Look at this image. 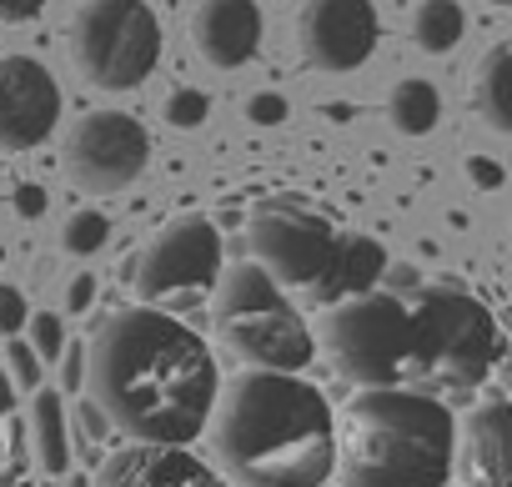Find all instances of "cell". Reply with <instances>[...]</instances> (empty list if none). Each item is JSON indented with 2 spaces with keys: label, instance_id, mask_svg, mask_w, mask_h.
<instances>
[{
  "label": "cell",
  "instance_id": "obj_12",
  "mask_svg": "<svg viewBox=\"0 0 512 487\" xmlns=\"http://www.w3.org/2000/svg\"><path fill=\"white\" fill-rule=\"evenodd\" d=\"M61 121V86L36 56H0V151H31Z\"/></svg>",
  "mask_w": 512,
  "mask_h": 487
},
{
  "label": "cell",
  "instance_id": "obj_28",
  "mask_svg": "<svg viewBox=\"0 0 512 487\" xmlns=\"http://www.w3.org/2000/svg\"><path fill=\"white\" fill-rule=\"evenodd\" d=\"M467 176H472L477 186H487V191H492V186H502V166H497V161H487V156H467Z\"/></svg>",
  "mask_w": 512,
  "mask_h": 487
},
{
  "label": "cell",
  "instance_id": "obj_20",
  "mask_svg": "<svg viewBox=\"0 0 512 487\" xmlns=\"http://www.w3.org/2000/svg\"><path fill=\"white\" fill-rule=\"evenodd\" d=\"M387 116H392V126H397L402 136H427V131L437 126V116H442V96H437L432 81L407 76V81L392 86V96H387Z\"/></svg>",
  "mask_w": 512,
  "mask_h": 487
},
{
  "label": "cell",
  "instance_id": "obj_19",
  "mask_svg": "<svg viewBox=\"0 0 512 487\" xmlns=\"http://www.w3.org/2000/svg\"><path fill=\"white\" fill-rule=\"evenodd\" d=\"M382 277H387V252L377 247L372 236H347L342 262H337V277H332V287L322 292V302H352V297H367V292H377Z\"/></svg>",
  "mask_w": 512,
  "mask_h": 487
},
{
  "label": "cell",
  "instance_id": "obj_31",
  "mask_svg": "<svg viewBox=\"0 0 512 487\" xmlns=\"http://www.w3.org/2000/svg\"><path fill=\"white\" fill-rule=\"evenodd\" d=\"M16 211H21V216H41V211H46V191L31 186V181L16 186Z\"/></svg>",
  "mask_w": 512,
  "mask_h": 487
},
{
  "label": "cell",
  "instance_id": "obj_10",
  "mask_svg": "<svg viewBox=\"0 0 512 487\" xmlns=\"http://www.w3.org/2000/svg\"><path fill=\"white\" fill-rule=\"evenodd\" d=\"M146 156H151V136L141 131L136 116L121 111H91L66 136V176L91 196L131 186L146 171Z\"/></svg>",
  "mask_w": 512,
  "mask_h": 487
},
{
  "label": "cell",
  "instance_id": "obj_2",
  "mask_svg": "<svg viewBox=\"0 0 512 487\" xmlns=\"http://www.w3.org/2000/svg\"><path fill=\"white\" fill-rule=\"evenodd\" d=\"M206 432L231 487H322L337 472V417L297 372H236Z\"/></svg>",
  "mask_w": 512,
  "mask_h": 487
},
{
  "label": "cell",
  "instance_id": "obj_17",
  "mask_svg": "<svg viewBox=\"0 0 512 487\" xmlns=\"http://www.w3.org/2000/svg\"><path fill=\"white\" fill-rule=\"evenodd\" d=\"M472 106L487 131L512 136V41H497L472 71Z\"/></svg>",
  "mask_w": 512,
  "mask_h": 487
},
{
  "label": "cell",
  "instance_id": "obj_21",
  "mask_svg": "<svg viewBox=\"0 0 512 487\" xmlns=\"http://www.w3.org/2000/svg\"><path fill=\"white\" fill-rule=\"evenodd\" d=\"M467 31V16L457 0H422L412 11V41L427 51V56H447Z\"/></svg>",
  "mask_w": 512,
  "mask_h": 487
},
{
  "label": "cell",
  "instance_id": "obj_24",
  "mask_svg": "<svg viewBox=\"0 0 512 487\" xmlns=\"http://www.w3.org/2000/svg\"><path fill=\"white\" fill-rule=\"evenodd\" d=\"M206 111H211V101L201 96V91H171V101H166V121L176 126V131H196L201 121H206Z\"/></svg>",
  "mask_w": 512,
  "mask_h": 487
},
{
  "label": "cell",
  "instance_id": "obj_23",
  "mask_svg": "<svg viewBox=\"0 0 512 487\" xmlns=\"http://www.w3.org/2000/svg\"><path fill=\"white\" fill-rule=\"evenodd\" d=\"M6 367H11V382L16 387H26V392H41V357H36V347L31 342H21V337H11L6 342Z\"/></svg>",
  "mask_w": 512,
  "mask_h": 487
},
{
  "label": "cell",
  "instance_id": "obj_32",
  "mask_svg": "<svg viewBox=\"0 0 512 487\" xmlns=\"http://www.w3.org/2000/svg\"><path fill=\"white\" fill-rule=\"evenodd\" d=\"M81 377H86V347L76 342V347L66 352V392H76V387H81Z\"/></svg>",
  "mask_w": 512,
  "mask_h": 487
},
{
  "label": "cell",
  "instance_id": "obj_27",
  "mask_svg": "<svg viewBox=\"0 0 512 487\" xmlns=\"http://www.w3.org/2000/svg\"><path fill=\"white\" fill-rule=\"evenodd\" d=\"M246 116H251L256 126H277V121H287V101H282L277 91H256V96L246 101Z\"/></svg>",
  "mask_w": 512,
  "mask_h": 487
},
{
  "label": "cell",
  "instance_id": "obj_1",
  "mask_svg": "<svg viewBox=\"0 0 512 487\" xmlns=\"http://www.w3.org/2000/svg\"><path fill=\"white\" fill-rule=\"evenodd\" d=\"M86 392L111 432L141 447H186L211 427L221 372L201 332L156 307H126L86 347Z\"/></svg>",
  "mask_w": 512,
  "mask_h": 487
},
{
  "label": "cell",
  "instance_id": "obj_26",
  "mask_svg": "<svg viewBox=\"0 0 512 487\" xmlns=\"http://www.w3.org/2000/svg\"><path fill=\"white\" fill-rule=\"evenodd\" d=\"M26 322H31V312H26V297H21L16 287H6V282H0V337H16Z\"/></svg>",
  "mask_w": 512,
  "mask_h": 487
},
{
  "label": "cell",
  "instance_id": "obj_6",
  "mask_svg": "<svg viewBox=\"0 0 512 487\" xmlns=\"http://www.w3.org/2000/svg\"><path fill=\"white\" fill-rule=\"evenodd\" d=\"M327 352L347 382L367 387H402L412 382L417 357V327L412 307L397 292H367L352 302H337L327 317Z\"/></svg>",
  "mask_w": 512,
  "mask_h": 487
},
{
  "label": "cell",
  "instance_id": "obj_8",
  "mask_svg": "<svg viewBox=\"0 0 512 487\" xmlns=\"http://www.w3.org/2000/svg\"><path fill=\"white\" fill-rule=\"evenodd\" d=\"M246 231H251L256 267H262L272 282L302 287V292H312L322 302V292L337 277L347 236L317 206H307L297 196H267L262 206L251 211V226Z\"/></svg>",
  "mask_w": 512,
  "mask_h": 487
},
{
  "label": "cell",
  "instance_id": "obj_11",
  "mask_svg": "<svg viewBox=\"0 0 512 487\" xmlns=\"http://www.w3.org/2000/svg\"><path fill=\"white\" fill-rule=\"evenodd\" d=\"M377 6L372 0H307L297 16L302 56L317 71H357L377 51Z\"/></svg>",
  "mask_w": 512,
  "mask_h": 487
},
{
  "label": "cell",
  "instance_id": "obj_33",
  "mask_svg": "<svg viewBox=\"0 0 512 487\" xmlns=\"http://www.w3.org/2000/svg\"><path fill=\"white\" fill-rule=\"evenodd\" d=\"M487 6H512V0H487Z\"/></svg>",
  "mask_w": 512,
  "mask_h": 487
},
{
  "label": "cell",
  "instance_id": "obj_15",
  "mask_svg": "<svg viewBox=\"0 0 512 487\" xmlns=\"http://www.w3.org/2000/svg\"><path fill=\"white\" fill-rule=\"evenodd\" d=\"M467 442V467L482 487H512V402L492 397L477 402L462 422Z\"/></svg>",
  "mask_w": 512,
  "mask_h": 487
},
{
  "label": "cell",
  "instance_id": "obj_22",
  "mask_svg": "<svg viewBox=\"0 0 512 487\" xmlns=\"http://www.w3.org/2000/svg\"><path fill=\"white\" fill-rule=\"evenodd\" d=\"M106 236H111V221L101 211H71L66 226H61V247L71 257H96L106 247Z\"/></svg>",
  "mask_w": 512,
  "mask_h": 487
},
{
  "label": "cell",
  "instance_id": "obj_5",
  "mask_svg": "<svg viewBox=\"0 0 512 487\" xmlns=\"http://www.w3.org/2000/svg\"><path fill=\"white\" fill-rule=\"evenodd\" d=\"M216 332L246 367H262V372H302L317 357V342L302 312L256 262H236L231 272H221Z\"/></svg>",
  "mask_w": 512,
  "mask_h": 487
},
{
  "label": "cell",
  "instance_id": "obj_9",
  "mask_svg": "<svg viewBox=\"0 0 512 487\" xmlns=\"http://www.w3.org/2000/svg\"><path fill=\"white\" fill-rule=\"evenodd\" d=\"M131 282L146 302L216 287L221 282V231L206 216H176L146 241Z\"/></svg>",
  "mask_w": 512,
  "mask_h": 487
},
{
  "label": "cell",
  "instance_id": "obj_30",
  "mask_svg": "<svg viewBox=\"0 0 512 487\" xmlns=\"http://www.w3.org/2000/svg\"><path fill=\"white\" fill-rule=\"evenodd\" d=\"M46 11V0H0V21H31Z\"/></svg>",
  "mask_w": 512,
  "mask_h": 487
},
{
  "label": "cell",
  "instance_id": "obj_7",
  "mask_svg": "<svg viewBox=\"0 0 512 487\" xmlns=\"http://www.w3.org/2000/svg\"><path fill=\"white\" fill-rule=\"evenodd\" d=\"M71 61L101 91H136L161 61V21L146 0H86L71 21Z\"/></svg>",
  "mask_w": 512,
  "mask_h": 487
},
{
  "label": "cell",
  "instance_id": "obj_14",
  "mask_svg": "<svg viewBox=\"0 0 512 487\" xmlns=\"http://www.w3.org/2000/svg\"><path fill=\"white\" fill-rule=\"evenodd\" d=\"M191 41L201 61H211L216 71H236L262 46V11L256 0H201L191 16Z\"/></svg>",
  "mask_w": 512,
  "mask_h": 487
},
{
  "label": "cell",
  "instance_id": "obj_16",
  "mask_svg": "<svg viewBox=\"0 0 512 487\" xmlns=\"http://www.w3.org/2000/svg\"><path fill=\"white\" fill-rule=\"evenodd\" d=\"M36 452H31V432L21 422V402H16V382L0 357V487H36Z\"/></svg>",
  "mask_w": 512,
  "mask_h": 487
},
{
  "label": "cell",
  "instance_id": "obj_25",
  "mask_svg": "<svg viewBox=\"0 0 512 487\" xmlns=\"http://www.w3.org/2000/svg\"><path fill=\"white\" fill-rule=\"evenodd\" d=\"M31 347H36V357L41 362H56L61 352H66V332H61V317H51V312H31Z\"/></svg>",
  "mask_w": 512,
  "mask_h": 487
},
{
  "label": "cell",
  "instance_id": "obj_3",
  "mask_svg": "<svg viewBox=\"0 0 512 487\" xmlns=\"http://www.w3.org/2000/svg\"><path fill=\"white\" fill-rule=\"evenodd\" d=\"M457 417L407 387H367L342 407L337 472L347 487H447Z\"/></svg>",
  "mask_w": 512,
  "mask_h": 487
},
{
  "label": "cell",
  "instance_id": "obj_18",
  "mask_svg": "<svg viewBox=\"0 0 512 487\" xmlns=\"http://www.w3.org/2000/svg\"><path fill=\"white\" fill-rule=\"evenodd\" d=\"M31 397H36V402H31V452H36L41 472L61 477V472H71L66 402H61V392H51V387H41V392H31Z\"/></svg>",
  "mask_w": 512,
  "mask_h": 487
},
{
  "label": "cell",
  "instance_id": "obj_13",
  "mask_svg": "<svg viewBox=\"0 0 512 487\" xmlns=\"http://www.w3.org/2000/svg\"><path fill=\"white\" fill-rule=\"evenodd\" d=\"M91 487H231L211 462L186 447H121L101 462Z\"/></svg>",
  "mask_w": 512,
  "mask_h": 487
},
{
  "label": "cell",
  "instance_id": "obj_4",
  "mask_svg": "<svg viewBox=\"0 0 512 487\" xmlns=\"http://www.w3.org/2000/svg\"><path fill=\"white\" fill-rule=\"evenodd\" d=\"M407 307H412V327H417L412 382L442 387V392H467L497 367L502 332H497V317L472 292L412 287Z\"/></svg>",
  "mask_w": 512,
  "mask_h": 487
},
{
  "label": "cell",
  "instance_id": "obj_29",
  "mask_svg": "<svg viewBox=\"0 0 512 487\" xmlns=\"http://www.w3.org/2000/svg\"><path fill=\"white\" fill-rule=\"evenodd\" d=\"M91 302H96V277H76V282L66 287V307H71V312H86Z\"/></svg>",
  "mask_w": 512,
  "mask_h": 487
}]
</instances>
